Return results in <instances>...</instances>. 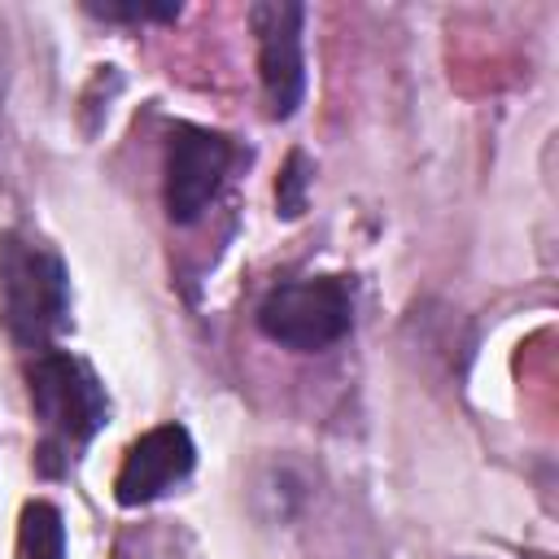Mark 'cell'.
<instances>
[{
    "label": "cell",
    "mask_w": 559,
    "mask_h": 559,
    "mask_svg": "<svg viewBox=\"0 0 559 559\" xmlns=\"http://www.w3.org/2000/svg\"><path fill=\"white\" fill-rule=\"evenodd\" d=\"M26 389H31V411L39 419L35 467L44 476H61L74 467L79 450L109 419L105 384L70 349H44L26 367Z\"/></svg>",
    "instance_id": "1"
},
{
    "label": "cell",
    "mask_w": 559,
    "mask_h": 559,
    "mask_svg": "<svg viewBox=\"0 0 559 559\" xmlns=\"http://www.w3.org/2000/svg\"><path fill=\"white\" fill-rule=\"evenodd\" d=\"M0 323L22 349H52L70 328L66 262L31 231L0 236Z\"/></svg>",
    "instance_id": "2"
},
{
    "label": "cell",
    "mask_w": 559,
    "mask_h": 559,
    "mask_svg": "<svg viewBox=\"0 0 559 559\" xmlns=\"http://www.w3.org/2000/svg\"><path fill=\"white\" fill-rule=\"evenodd\" d=\"M354 323V293L341 275L319 280H293L262 297L258 328L262 336L288 345V349H328L336 345Z\"/></svg>",
    "instance_id": "3"
},
{
    "label": "cell",
    "mask_w": 559,
    "mask_h": 559,
    "mask_svg": "<svg viewBox=\"0 0 559 559\" xmlns=\"http://www.w3.org/2000/svg\"><path fill=\"white\" fill-rule=\"evenodd\" d=\"M231 157H236V148L227 135L192 127V122L170 127V140H166V214H170V223L188 227L210 210V201L218 197V188L227 179Z\"/></svg>",
    "instance_id": "4"
},
{
    "label": "cell",
    "mask_w": 559,
    "mask_h": 559,
    "mask_svg": "<svg viewBox=\"0 0 559 559\" xmlns=\"http://www.w3.org/2000/svg\"><path fill=\"white\" fill-rule=\"evenodd\" d=\"M301 22L306 9L293 0H262L249 9V26L258 35V70L266 114L275 122L293 118L306 96V61H301Z\"/></svg>",
    "instance_id": "5"
},
{
    "label": "cell",
    "mask_w": 559,
    "mask_h": 559,
    "mask_svg": "<svg viewBox=\"0 0 559 559\" xmlns=\"http://www.w3.org/2000/svg\"><path fill=\"white\" fill-rule=\"evenodd\" d=\"M197 467V445L188 437L183 424H157L148 428L140 441H131L118 480H114V498L118 507H148L157 498H166L175 485H183Z\"/></svg>",
    "instance_id": "6"
},
{
    "label": "cell",
    "mask_w": 559,
    "mask_h": 559,
    "mask_svg": "<svg viewBox=\"0 0 559 559\" xmlns=\"http://www.w3.org/2000/svg\"><path fill=\"white\" fill-rule=\"evenodd\" d=\"M17 559H66V524L52 502H26L17 524Z\"/></svg>",
    "instance_id": "7"
},
{
    "label": "cell",
    "mask_w": 559,
    "mask_h": 559,
    "mask_svg": "<svg viewBox=\"0 0 559 559\" xmlns=\"http://www.w3.org/2000/svg\"><path fill=\"white\" fill-rule=\"evenodd\" d=\"M310 175H314L310 157H306L301 148H293V153H288V162H284V170H280V179H275V205H280V214H284V218H301Z\"/></svg>",
    "instance_id": "8"
},
{
    "label": "cell",
    "mask_w": 559,
    "mask_h": 559,
    "mask_svg": "<svg viewBox=\"0 0 559 559\" xmlns=\"http://www.w3.org/2000/svg\"><path fill=\"white\" fill-rule=\"evenodd\" d=\"M87 13L92 17H105V22H170V17H179V4L175 0H166V4H140V0H131V4H87Z\"/></svg>",
    "instance_id": "9"
}]
</instances>
